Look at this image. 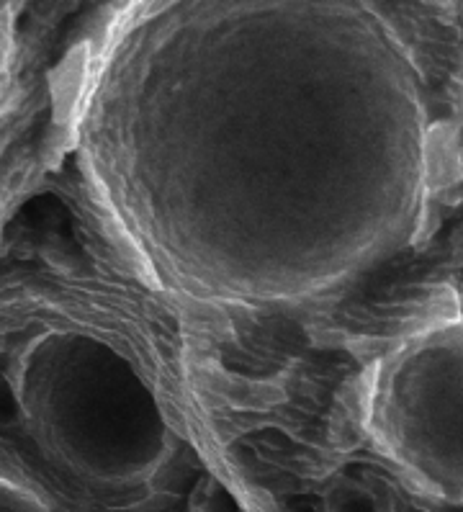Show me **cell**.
Returning <instances> with one entry per match:
<instances>
[{"instance_id":"1","label":"cell","mask_w":463,"mask_h":512,"mask_svg":"<svg viewBox=\"0 0 463 512\" xmlns=\"http://www.w3.org/2000/svg\"><path fill=\"white\" fill-rule=\"evenodd\" d=\"M327 512H381V505L366 487L343 482L327 494Z\"/></svg>"}]
</instances>
